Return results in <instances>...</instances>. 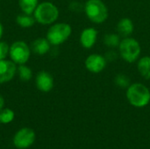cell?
I'll list each match as a JSON object with an SVG mask.
<instances>
[{
    "label": "cell",
    "mask_w": 150,
    "mask_h": 149,
    "mask_svg": "<svg viewBox=\"0 0 150 149\" xmlns=\"http://www.w3.org/2000/svg\"><path fill=\"white\" fill-rule=\"evenodd\" d=\"M15 117V113L10 108H3L0 111V123L8 124L11 123Z\"/></svg>",
    "instance_id": "ffe728a7"
},
{
    "label": "cell",
    "mask_w": 150,
    "mask_h": 149,
    "mask_svg": "<svg viewBox=\"0 0 150 149\" xmlns=\"http://www.w3.org/2000/svg\"><path fill=\"white\" fill-rule=\"evenodd\" d=\"M51 44L47 38H38L32 44L33 51L40 55H44L50 50Z\"/></svg>",
    "instance_id": "4fadbf2b"
},
{
    "label": "cell",
    "mask_w": 150,
    "mask_h": 149,
    "mask_svg": "<svg viewBox=\"0 0 150 149\" xmlns=\"http://www.w3.org/2000/svg\"><path fill=\"white\" fill-rule=\"evenodd\" d=\"M3 33H4V27H3L2 24L0 23V40H1L2 36H3Z\"/></svg>",
    "instance_id": "cb8c5ba5"
},
{
    "label": "cell",
    "mask_w": 150,
    "mask_h": 149,
    "mask_svg": "<svg viewBox=\"0 0 150 149\" xmlns=\"http://www.w3.org/2000/svg\"><path fill=\"white\" fill-rule=\"evenodd\" d=\"M72 28L67 23H54L47 32V39L52 46L64 43L71 35Z\"/></svg>",
    "instance_id": "5b68a950"
},
{
    "label": "cell",
    "mask_w": 150,
    "mask_h": 149,
    "mask_svg": "<svg viewBox=\"0 0 150 149\" xmlns=\"http://www.w3.org/2000/svg\"><path fill=\"white\" fill-rule=\"evenodd\" d=\"M17 72H18V76H19L21 81L28 82L33 77V71H32V69L28 66H26L25 64L18 65V67L17 68Z\"/></svg>",
    "instance_id": "ac0fdd59"
},
{
    "label": "cell",
    "mask_w": 150,
    "mask_h": 149,
    "mask_svg": "<svg viewBox=\"0 0 150 149\" xmlns=\"http://www.w3.org/2000/svg\"><path fill=\"white\" fill-rule=\"evenodd\" d=\"M137 69L140 75L146 80H150V56H143L137 62Z\"/></svg>",
    "instance_id": "5bb4252c"
},
{
    "label": "cell",
    "mask_w": 150,
    "mask_h": 149,
    "mask_svg": "<svg viewBox=\"0 0 150 149\" xmlns=\"http://www.w3.org/2000/svg\"><path fill=\"white\" fill-rule=\"evenodd\" d=\"M39 4V0H18V5L23 13L33 15Z\"/></svg>",
    "instance_id": "2e32d148"
},
{
    "label": "cell",
    "mask_w": 150,
    "mask_h": 149,
    "mask_svg": "<svg viewBox=\"0 0 150 149\" xmlns=\"http://www.w3.org/2000/svg\"><path fill=\"white\" fill-rule=\"evenodd\" d=\"M9 50L10 46L4 41H0V61L6 59V56L9 54Z\"/></svg>",
    "instance_id": "44dd1931"
},
{
    "label": "cell",
    "mask_w": 150,
    "mask_h": 149,
    "mask_svg": "<svg viewBox=\"0 0 150 149\" xmlns=\"http://www.w3.org/2000/svg\"><path fill=\"white\" fill-rule=\"evenodd\" d=\"M37 89L44 93L49 92L54 88V78L52 75L47 71H40L35 78Z\"/></svg>",
    "instance_id": "30bf717a"
},
{
    "label": "cell",
    "mask_w": 150,
    "mask_h": 149,
    "mask_svg": "<svg viewBox=\"0 0 150 149\" xmlns=\"http://www.w3.org/2000/svg\"><path fill=\"white\" fill-rule=\"evenodd\" d=\"M83 11L86 17L94 24L104 23L109 16L108 8L102 0H87Z\"/></svg>",
    "instance_id": "3957f363"
},
{
    "label": "cell",
    "mask_w": 150,
    "mask_h": 149,
    "mask_svg": "<svg viewBox=\"0 0 150 149\" xmlns=\"http://www.w3.org/2000/svg\"><path fill=\"white\" fill-rule=\"evenodd\" d=\"M120 41H121V37L118 33L110 32V33H106L104 36L105 45L108 47H111V48L119 47Z\"/></svg>",
    "instance_id": "e0dca14e"
},
{
    "label": "cell",
    "mask_w": 150,
    "mask_h": 149,
    "mask_svg": "<svg viewBox=\"0 0 150 149\" xmlns=\"http://www.w3.org/2000/svg\"><path fill=\"white\" fill-rule=\"evenodd\" d=\"M17 64L11 60L0 61V84L12 80L17 73Z\"/></svg>",
    "instance_id": "9c48e42d"
},
{
    "label": "cell",
    "mask_w": 150,
    "mask_h": 149,
    "mask_svg": "<svg viewBox=\"0 0 150 149\" xmlns=\"http://www.w3.org/2000/svg\"><path fill=\"white\" fill-rule=\"evenodd\" d=\"M126 96L129 104L137 108L145 107L150 102V90L142 83H131L127 89Z\"/></svg>",
    "instance_id": "6da1fadb"
},
{
    "label": "cell",
    "mask_w": 150,
    "mask_h": 149,
    "mask_svg": "<svg viewBox=\"0 0 150 149\" xmlns=\"http://www.w3.org/2000/svg\"><path fill=\"white\" fill-rule=\"evenodd\" d=\"M98 39V31L93 27L84 28L80 34V44L83 47L89 49L94 47Z\"/></svg>",
    "instance_id": "8fae6325"
},
{
    "label": "cell",
    "mask_w": 150,
    "mask_h": 149,
    "mask_svg": "<svg viewBox=\"0 0 150 149\" xmlns=\"http://www.w3.org/2000/svg\"><path fill=\"white\" fill-rule=\"evenodd\" d=\"M134 30V25L131 18H123L117 24V33L123 39L130 37Z\"/></svg>",
    "instance_id": "7c38bea8"
},
{
    "label": "cell",
    "mask_w": 150,
    "mask_h": 149,
    "mask_svg": "<svg viewBox=\"0 0 150 149\" xmlns=\"http://www.w3.org/2000/svg\"><path fill=\"white\" fill-rule=\"evenodd\" d=\"M59 9L54 4L45 1L38 4L33 15L37 23L47 25L55 23L59 18Z\"/></svg>",
    "instance_id": "7a4b0ae2"
},
{
    "label": "cell",
    "mask_w": 150,
    "mask_h": 149,
    "mask_svg": "<svg viewBox=\"0 0 150 149\" xmlns=\"http://www.w3.org/2000/svg\"><path fill=\"white\" fill-rule=\"evenodd\" d=\"M107 62L108 61L104 55L99 54H91L86 58L84 66L91 73L98 74L105 68Z\"/></svg>",
    "instance_id": "ba28073f"
},
{
    "label": "cell",
    "mask_w": 150,
    "mask_h": 149,
    "mask_svg": "<svg viewBox=\"0 0 150 149\" xmlns=\"http://www.w3.org/2000/svg\"><path fill=\"white\" fill-rule=\"evenodd\" d=\"M118 48L120 56L128 63L135 62L141 56L142 47L139 41L134 38H123Z\"/></svg>",
    "instance_id": "277c9868"
},
{
    "label": "cell",
    "mask_w": 150,
    "mask_h": 149,
    "mask_svg": "<svg viewBox=\"0 0 150 149\" xmlns=\"http://www.w3.org/2000/svg\"><path fill=\"white\" fill-rule=\"evenodd\" d=\"M35 133L32 128L24 127L19 129L13 137V144L18 149L30 148L35 141Z\"/></svg>",
    "instance_id": "52a82bcc"
},
{
    "label": "cell",
    "mask_w": 150,
    "mask_h": 149,
    "mask_svg": "<svg viewBox=\"0 0 150 149\" xmlns=\"http://www.w3.org/2000/svg\"><path fill=\"white\" fill-rule=\"evenodd\" d=\"M114 83L121 89H127V87L131 84V80L128 76L120 73L114 77Z\"/></svg>",
    "instance_id": "d6986e66"
},
{
    "label": "cell",
    "mask_w": 150,
    "mask_h": 149,
    "mask_svg": "<svg viewBox=\"0 0 150 149\" xmlns=\"http://www.w3.org/2000/svg\"><path fill=\"white\" fill-rule=\"evenodd\" d=\"M119 55H120V54H119L117 52H115L114 50H110V51H108V52L105 54V59L107 60V61H115V60L118 58Z\"/></svg>",
    "instance_id": "7402d4cb"
},
{
    "label": "cell",
    "mask_w": 150,
    "mask_h": 149,
    "mask_svg": "<svg viewBox=\"0 0 150 149\" xmlns=\"http://www.w3.org/2000/svg\"><path fill=\"white\" fill-rule=\"evenodd\" d=\"M9 55L17 65L25 64L31 55V49L23 40H17L10 46Z\"/></svg>",
    "instance_id": "8992f818"
},
{
    "label": "cell",
    "mask_w": 150,
    "mask_h": 149,
    "mask_svg": "<svg viewBox=\"0 0 150 149\" xmlns=\"http://www.w3.org/2000/svg\"><path fill=\"white\" fill-rule=\"evenodd\" d=\"M16 22L17 24L23 28H29L32 27L34 23L36 22L33 15H30V14H25V13H21L18 14L16 18Z\"/></svg>",
    "instance_id": "9a60e30c"
},
{
    "label": "cell",
    "mask_w": 150,
    "mask_h": 149,
    "mask_svg": "<svg viewBox=\"0 0 150 149\" xmlns=\"http://www.w3.org/2000/svg\"><path fill=\"white\" fill-rule=\"evenodd\" d=\"M4 97L0 95V111L4 108Z\"/></svg>",
    "instance_id": "603a6c76"
}]
</instances>
